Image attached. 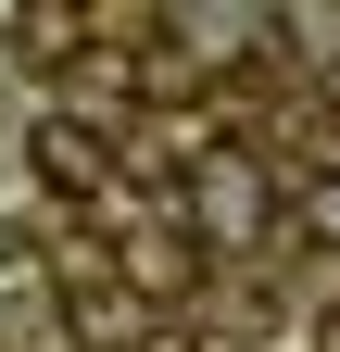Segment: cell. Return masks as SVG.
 Masks as SVG:
<instances>
[{
	"mask_svg": "<svg viewBox=\"0 0 340 352\" xmlns=\"http://www.w3.org/2000/svg\"><path fill=\"white\" fill-rule=\"evenodd\" d=\"M189 239L202 252H265V227H277V176L252 164V151H189Z\"/></svg>",
	"mask_w": 340,
	"mask_h": 352,
	"instance_id": "obj_1",
	"label": "cell"
},
{
	"mask_svg": "<svg viewBox=\"0 0 340 352\" xmlns=\"http://www.w3.org/2000/svg\"><path fill=\"white\" fill-rule=\"evenodd\" d=\"M25 164H38V189L89 201V189H101V126H89V113H38V139H25Z\"/></svg>",
	"mask_w": 340,
	"mask_h": 352,
	"instance_id": "obj_2",
	"label": "cell"
},
{
	"mask_svg": "<svg viewBox=\"0 0 340 352\" xmlns=\"http://www.w3.org/2000/svg\"><path fill=\"white\" fill-rule=\"evenodd\" d=\"M126 289H189V239H139V252H126Z\"/></svg>",
	"mask_w": 340,
	"mask_h": 352,
	"instance_id": "obj_3",
	"label": "cell"
},
{
	"mask_svg": "<svg viewBox=\"0 0 340 352\" xmlns=\"http://www.w3.org/2000/svg\"><path fill=\"white\" fill-rule=\"evenodd\" d=\"M277 214H290V227H303V239H340V164L315 176V189H303V201H277Z\"/></svg>",
	"mask_w": 340,
	"mask_h": 352,
	"instance_id": "obj_4",
	"label": "cell"
},
{
	"mask_svg": "<svg viewBox=\"0 0 340 352\" xmlns=\"http://www.w3.org/2000/svg\"><path fill=\"white\" fill-rule=\"evenodd\" d=\"M151 352H227V340L215 327H177V340H151Z\"/></svg>",
	"mask_w": 340,
	"mask_h": 352,
	"instance_id": "obj_5",
	"label": "cell"
}]
</instances>
